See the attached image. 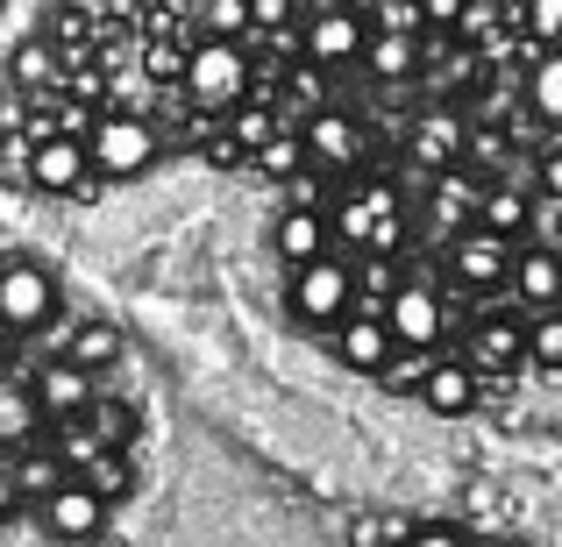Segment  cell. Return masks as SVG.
<instances>
[{"label":"cell","mask_w":562,"mask_h":547,"mask_svg":"<svg viewBox=\"0 0 562 547\" xmlns=\"http://www.w3.org/2000/svg\"><path fill=\"white\" fill-rule=\"evenodd\" d=\"M249 164H257L263 179H292V171H306V150H300V136L278 128V136H263L257 150H249Z\"/></svg>","instance_id":"28"},{"label":"cell","mask_w":562,"mask_h":547,"mask_svg":"<svg viewBox=\"0 0 562 547\" xmlns=\"http://www.w3.org/2000/svg\"><path fill=\"white\" fill-rule=\"evenodd\" d=\"M420 57H427V36H384V29L363 36V65L378 79H406V71H420Z\"/></svg>","instance_id":"20"},{"label":"cell","mask_w":562,"mask_h":547,"mask_svg":"<svg viewBox=\"0 0 562 547\" xmlns=\"http://www.w3.org/2000/svg\"><path fill=\"white\" fill-rule=\"evenodd\" d=\"M100 8H108V0H71L65 14H100Z\"/></svg>","instance_id":"43"},{"label":"cell","mask_w":562,"mask_h":547,"mask_svg":"<svg viewBox=\"0 0 562 547\" xmlns=\"http://www.w3.org/2000/svg\"><path fill=\"white\" fill-rule=\"evenodd\" d=\"M206 36H257V29H249V0H206Z\"/></svg>","instance_id":"32"},{"label":"cell","mask_w":562,"mask_h":547,"mask_svg":"<svg viewBox=\"0 0 562 547\" xmlns=\"http://www.w3.org/2000/svg\"><path fill=\"white\" fill-rule=\"evenodd\" d=\"M335 356L349 369H363V377H378V363L392 356V334H384L378 306H363V314H342L335 320Z\"/></svg>","instance_id":"16"},{"label":"cell","mask_w":562,"mask_h":547,"mask_svg":"<svg viewBox=\"0 0 562 547\" xmlns=\"http://www.w3.org/2000/svg\"><path fill=\"white\" fill-rule=\"evenodd\" d=\"M292 22V0H249V29H285Z\"/></svg>","instance_id":"39"},{"label":"cell","mask_w":562,"mask_h":547,"mask_svg":"<svg viewBox=\"0 0 562 547\" xmlns=\"http://www.w3.org/2000/svg\"><path fill=\"white\" fill-rule=\"evenodd\" d=\"M186 100L206 114H228L235 100H257V71H249V43L235 36H206L186 57Z\"/></svg>","instance_id":"1"},{"label":"cell","mask_w":562,"mask_h":547,"mask_svg":"<svg viewBox=\"0 0 562 547\" xmlns=\"http://www.w3.org/2000/svg\"><path fill=\"white\" fill-rule=\"evenodd\" d=\"M398 547H470V540L456 534V526H406V534H398Z\"/></svg>","instance_id":"37"},{"label":"cell","mask_w":562,"mask_h":547,"mask_svg":"<svg viewBox=\"0 0 562 547\" xmlns=\"http://www.w3.org/2000/svg\"><path fill=\"white\" fill-rule=\"evenodd\" d=\"M321 249H328V220H321L314 206H292V214L278 220V257L306 263V257H321Z\"/></svg>","instance_id":"24"},{"label":"cell","mask_w":562,"mask_h":547,"mask_svg":"<svg viewBox=\"0 0 562 547\" xmlns=\"http://www.w3.org/2000/svg\"><path fill=\"white\" fill-rule=\"evenodd\" d=\"M300 150H306V164H314V171H335V179H342V171L363 164L371 136H363L342 107H314V114H306V128H300Z\"/></svg>","instance_id":"6"},{"label":"cell","mask_w":562,"mask_h":547,"mask_svg":"<svg viewBox=\"0 0 562 547\" xmlns=\"http://www.w3.org/2000/svg\"><path fill=\"white\" fill-rule=\"evenodd\" d=\"M506 285H513V299H520L527 314H549V306L562 299V249H541V242L513 249Z\"/></svg>","instance_id":"12"},{"label":"cell","mask_w":562,"mask_h":547,"mask_svg":"<svg viewBox=\"0 0 562 547\" xmlns=\"http://www.w3.org/2000/svg\"><path fill=\"white\" fill-rule=\"evenodd\" d=\"M65 363H79L86 377L108 369V363H122V328H114V320H79V328H71V356Z\"/></svg>","instance_id":"23"},{"label":"cell","mask_w":562,"mask_h":547,"mask_svg":"<svg viewBox=\"0 0 562 547\" xmlns=\"http://www.w3.org/2000/svg\"><path fill=\"white\" fill-rule=\"evenodd\" d=\"M527 356H535V369H562V320H555V306L549 314H527Z\"/></svg>","instance_id":"29"},{"label":"cell","mask_w":562,"mask_h":547,"mask_svg":"<svg viewBox=\"0 0 562 547\" xmlns=\"http://www.w3.org/2000/svg\"><path fill=\"white\" fill-rule=\"evenodd\" d=\"M527 356V314H484L477 328H470V369H513Z\"/></svg>","instance_id":"14"},{"label":"cell","mask_w":562,"mask_h":547,"mask_svg":"<svg viewBox=\"0 0 562 547\" xmlns=\"http://www.w3.org/2000/svg\"><path fill=\"white\" fill-rule=\"evenodd\" d=\"M384 334H392V349H435L441 334H449V306H441L435 285H392V299L378 306Z\"/></svg>","instance_id":"4"},{"label":"cell","mask_w":562,"mask_h":547,"mask_svg":"<svg viewBox=\"0 0 562 547\" xmlns=\"http://www.w3.org/2000/svg\"><path fill=\"white\" fill-rule=\"evenodd\" d=\"M342 8H357V14H371V8H378V0H342Z\"/></svg>","instance_id":"44"},{"label":"cell","mask_w":562,"mask_h":547,"mask_svg":"<svg viewBox=\"0 0 562 547\" xmlns=\"http://www.w3.org/2000/svg\"><path fill=\"white\" fill-rule=\"evenodd\" d=\"M463 8H470V0H420V22L427 29H456V22H463Z\"/></svg>","instance_id":"40"},{"label":"cell","mask_w":562,"mask_h":547,"mask_svg":"<svg viewBox=\"0 0 562 547\" xmlns=\"http://www.w3.org/2000/svg\"><path fill=\"white\" fill-rule=\"evenodd\" d=\"M93 448H100V441L86 434V420H57V463H65V469H79Z\"/></svg>","instance_id":"36"},{"label":"cell","mask_w":562,"mask_h":547,"mask_svg":"<svg viewBox=\"0 0 562 547\" xmlns=\"http://www.w3.org/2000/svg\"><path fill=\"white\" fill-rule=\"evenodd\" d=\"M513 249H520V242H506V235H492V228H456V242H449L456 285L498 292V285H506V271H513Z\"/></svg>","instance_id":"9"},{"label":"cell","mask_w":562,"mask_h":547,"mask_svg":"<svg viewBox=\"0 0 562 547\" xmlns=\"http://www.w3.org/2000/svg\"><path fill=\"white\" fill-rule=\"evenodd\" d=\"M36 520H43L50 540H93L100 526H108V505H100L79 477H65V483H50V491L36 498Z\"/></svg>","instance_id":"10"},{"label":"cell","mask_w":562,"mask_h":547,"mask_svg":"<svg viewBox=\"0 0 562 547\" xmlns=\"http://www.w3.org/2000/svg\"><path fill=\"white\" fill-rule=\"evenodd\" d=\"M86 434L100 441V448H128V441H136V406H128V398H100V384H93V398H86Z\"/></svg>","instance_id":"19"},{"label":"cell","mask_w":562,"mask_h":547,"mask_svg":"<svg viewBox=\"0 0 562 547\" xmlns=\"http://www.w3.org/2000/svg\"><path fill=\"white\" fill-rule=\"evenodd\" d=\"M413 398H420L427 412H441V420H463V412L477 406V369L470 363H427V377L413 384Z\"/></svg>","instance_id":"17"},{"label":"cell","mask_w":562,"mask_h":547,"mask_svg":"<svg viewBox=\"0 0 562 547\" xmlns=\"http://www.w3.org/2000/svg\"><path fill=\"white\" fill-rule=\"evenodd\" d=\"M527 235L541 249H562V192H527Z\"/></svg>","instance_id":"30"},{"label":"cell","mask_w":562,"mask_h":547,"mask_svg":"<svg viewBox=\"0 0 562 547\" xmlns=\"http://www.w3.org/2000/svg\"><path fill=\"white\" fill-rule=\"evenodd\" d=\"M0 547H50V534H43V520L36 512H0Z\"/></svg>","instance_id":"35"},{"label":"cell","mask_w":562,"mask_h":547,"mask_svg":"<svg viewBox=\"0 0 562 547\" xmlns=\"http://www.w3.org/2000/svg\"><path fill=\"white\" fill-rule=\"evenodd\" d=\"M8 477H14V491H29V498H43V491H50V483H65V477H71V469H65V463H57V455H22V463H14V469H8Z\"/></svg>","instance_id":"31"},{"label":"cell","mask_w":562,"mask_h":547,"mask_svg":"<svg viewBox=\"0 0 562 547\" xmlns=\"http://www.w3.org/2000/svg\"><path fill=\"white\" fill-rule=\"evenodd\" d=\"M406 157L427 171V179L449 171V164H463V157H470V122L449 114V107H427L420 122H413V136H406Z\"/></svg>","instance_id":"11"},{"label":"cell","mask_w":562,"mask_h":547,"mask_svg":"<svg viewBox=\"0 0 562 547\" xmlns=\"http://www.w3.org/2000/svg\"><path fill=\"white\" fill-rule=\"evenodd\" d=\"M477 179H470L463 164H449V171H435V200H427V214H435V228H470V220H477Z\"/></svg>","instance_id":"18"},{"label":"cell","mask_w":562,"mask_h":547,"mask_svg":"<svg viewBox=\"0 0 562 547\" xmlns=\"http://www.w3.org/2000/svg\"><path fill=\"white\" fill-rule=\"evenodd\" d=\"M36 426H43V412H36V398H29V384H8V377H0V448L36 441Z\"/></svg>","instance_id":"25"},{"label":"cell","mask_w":562,"mask_h":547,"mask_svg":"<svg viewBox=\"0 0 562 547\" xmlns=\"http://www.w3.org/2000/svg\"><path fill=\"white\" fill-rule=\"evenodd\" d=\"M527 107L535 122H562V57L535 50V71H527Z\"/></svg>","instance_id":"26"},{"label":"cell","mask_w":562,"mask_h":547,"mask_svg":"<svg viewBox=\"0 0 562 547\" xmlns=\"http://www.w3.org/2000/svg\"><path fill=\"white\" fill-rule=\"evenodd\" d=\"M292 100H300L306 114L321 107V65H306V57H300V71H292Z\"/></svg>","instance_id":"38"},{"label":"cell","mask_w":562,"mask_h":547,"mask_svg":"<svg viewBox=\"0 0 562 547\" xmlns=\"http://www.w3.org/2000/svg\"><path fill=\"white\" fill-rule=\"evenodd\" d=\"M292 206H314V192H321V179H314V164H306V171H292Z\"/></svg>","instance_id":"41"},{"label":"cell","mask_w":562,"mask_h":547,"mask_svg":"<svg viewBox=\"0 0 562 547\" xmlns=\"http://www.w3.org/2000/svg\"><path fill=\"white\" fill-rule=\"evenodd\" d=\"M555 36H562V0H527V43L555 50Z\"/></svg>","instance_id":"34"},{"label":"cell","mask_w":562,"mask_h":547,"mask_svg":"<svg viewBox=\"0 0 562 547\" xmlns=\"http://www.w3.org/2000/svg\"><path fill=\"white\" fill-rule=\"evenodd\" d=\"M14 505H22V491H14V477L0 469V512H14Z\"/></svg>","instance_id":"42"},{"label":"cell","mask_w":562,"mask_h":547,"mask_svg":"<svg viewBox=\"0 0 562 547\" xmlns=\"http://www.w3.org/2000/svg\"><path fill=\"white\" fill-rule=\"evenodd\" d=\"M349 299H357V277H349V263H335L328 249L300 263V277H292V314H300V320L335 328V320L349 314Z\"/></svg>","instance_id":"5"},{"label":"cell","mask_w":562,"mask_h":547,"mask_svg":"<svg viewBox=\"0 0 562 547\" xmlns=\"http://www.w3.org/2000/svg\"><path fill=\"white\" fill-rule=\"evenodd\" d=\"M29 398H36V412L43 420H79L86 412V398H93V377H86L79 363H43L36 369V384H29Z\"/></svg>","instance_id":"15"},{"label":"cell","mask_w":562,"mask_h":547,"mask_svg":"<svg viewBox=\"0 0 562 547\" xmlns=\"http://www.w3.org/2000/svg\"><path fill=\"white\" fill-rule=\"evenodd\" d=\"M363 36H371V22H363L357 8H342V0H328V8L300 29V57H306V65H321V71H328V65H357Z\"/></svg>","instance_id":"7"},{"label":"cell","mask_w":562,"mask_h":547,"mask_svg":"<svg viewBox=\"0 0 562 547\" xmlns=\"http://www.w3.org/2000/svg\"><path fill=\"white\" fill-rule=\"evenodd\" d=\"M335 235H342V242H371V249H398V192L392 185H357L335 206Z\"/></svg>","instance_id":"8"},{"label":"cell","mask_w":562,"mask_h":547,"mask_svg":"<svg viewBox=\"0 0 562 547\" xmlns=\"http://www.w3.org/2000/svg\"><path fill=\"white\" fill-rule=\"evenodd\" d=\"M79 483L100 498V505H114V498L136 491V469H128V455H122V448H93V455L79 463Z\"/></svg>","instance_id":"21"},{"label":"cell","mask_w":562,"mask_h":547,"mask_svg":"<svg viewBox=\"0 0 562 547\" xmlns=\"http://www.w3.org/2000/svg\"><path fill=\"white\" fill-rule=\"evenodd\" d=\"M50 79H57V43L50 36H29L22 50H14V86H22V93H43Z\"/></svg>","instance_id":"27"},{"label":"cell","mask_w":562,"mask_h":547,"mask_svg":"<svg viewBox=\"0 0 562 547\" xmlns=\"http://www.w3.org/2000/svg\"><path fill=\"white\" fill-rule=\"evenodd\" d=\"M29 185H43V192H79L86 185V143L79 136H36L29 143Z\"/></svg>","instance_id":"13"},{"label":"cell","mask_w":562,"mask_h":547,"mask_svg":"<svg viewBox=\"0 0 562 547\" xmlns=\"http://www.w3.org/2000/svg\"><path fill=\"white\" fill-rule=\"evenodd\" d=\"M470 228H492V235H506V242H520V235H527V192L484 185L477 192V220H470Z\"/></svg>","instance_id":"22"},{"label":"cell","mask_w":562,"mask_h":547,"mask_svg":"<svg viewBox=\"0 0 562 547\" xmlns=\"http://www.w3.org/2000/svg\"><path fill=\"white\" fill-rule=\"evenodd\" d=\"M378 29L384 36H427V22H420V0H378Z\"/></svg>","instance_id":"33"},{"label":"cell","mask_w":562,"mask_h":547,"mask_svg":"<svg viewBox=\"0 0 562 547\" xmlns=\"http://www.w3.org/2000/svg\"><path fill=\"white\" fill-rule=\"evenodd\" d=\"M57 320V277L43 263H0V328L36 334Z\"/></svg>","instance_id":"3"},{"label":"cell","mask_w":562,"mask_h":547,"mask_svg":"<svg viewBox=\"0 0 562 547\" xmlns=\"http://www.w3.org/2000/svg\"><path fill=\"white\" fill-rule=\"evenodd\" d=\"M86 164H93L100 179H143V171L157 164V128L143 122V114H100V122L86 128Z\"/></svg>","instance_id":"2"}]
</instances>
